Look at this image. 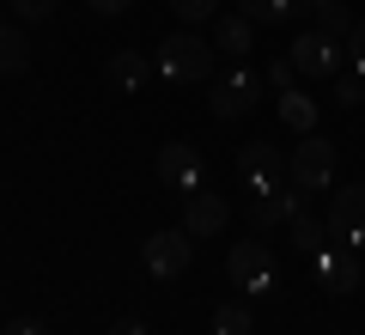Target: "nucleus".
<instances>
[{"label": "nucleus", "mask_w": 365, "mask_h": 335, "mask_svg": "<svg viewBox=\"0 0 365 335\" xmlns=\"http://www.w3.org/2000/svg\"><path fill=\"white\" fill-rule=\"evenodd\" d=\"M158 74L170 79V86H195V79L213 74V43L201 37L195 25H182L177 37L158 43Z\"/></svg>", "instance_id": "obj_1"}, {"label": "nucleus", "mask_w": 365, "mask_h": 335, "mask_svg": "<svg viewBox=\"0 0 365 335\" xmlns=\"http://www.w3.org/2000/svg\"><path fill=\"white\" fill-rule=\"evenodd\" d=\"M287 177H292V189H304V195L329 189V183H335V141L299 134V146H292V159H287Z\"/></svg>", "instance_id": "obj_2"}, {"label": "nucleus", "mask_w": 365, "mask_h": 335, "mask_svg": "<svg viewBox=\"0 0 365 335\" xmlns=\"http://www.w3.org/2000/svg\"><path fill=\"white\" fill-rule=\"evenodd\" d=\"M225 274L237 293H274V250L262 244V232H250V244H232Z\"/></svg>", "instance_id": "obj_3"}, {"label": "nucleus", "mask_w": 365, "mask_h": 335, "mask_svg": "<svg viewBox=\"0 0 365 335\" xmlns=\"http://www.w3.org/2000/svg\"><path fill=\"white\" fill-rule=\"evenodd\" d=\"M329 244L335 250H365V183H347V189L329 201Z\"/></svg>", "instance_id": "obj_4"}, {"label": "nucleus", "mask_w": 365, "mask_h": 335, "mask_svg": "<svg viewBox=\"0 0 365 335\" xmlns=\"http://www.w3.org/2000/svg\"><path fill=\"white\" fill-rule=\"evenodd\" d=\"M140 256H146V274H153V281H177V274L195 262V238L182 232V226H165V232L146 238Z\"/></svg>", "instance_id": "obj_5"}, {"label": "nucleus", "mask_w": 365, "mask_h": 335, "mask_svg": "<svg viewBox=\"0 0 365 335\" xmlns=\"http://www.w3.org/2000/svg\"><path fill=\"white\" fill-rule=\"evenodd\" d=\"M287 55H292V67H299L304 79H329V74H341V37H329V31H299Z\"/></svg>", "instance_id": "obj_6"}, {"label": "nucleus", "mask_w": 365, "mask_h": 335, "mask_svg": "<svg viewBox=\"0 0 365 335\" xmlns=\"http://www.w3.org/2000/svg\"><path fill=\"white\" fill-rule=\"evenodd\" d=\"M292 214H304V189H256L250 195V226L256 232H274V226H292Z\"/></svg>", "instance_id": "obj_7"}, {"label": "nucleus", "mask_w": 365, "mask_h": 335, "mask_svg": "<svg viewBox=\"0 0 365 335\" xmlns=\"http://www.w3.org/2000/svg\"><path fill=\"white\" fill-rule=\"evenodd\" d=\"M256 98H262V74L237 67L232 79H220V86H213V116H220V122H237V116H250V110H256Z\"/></svg>", "instance_id": "obj_8"}, {"label": "nucleus", "mask_w": 365, "mask_h": 335, "mask_svg": "<svg viewBox=\"0 0 365 335\" xmlns=\"http://www.w3.org/2000/svg\"><path fill=\"white\" fill-rule=\"evenodd\" d=\"M225 219H232V207H225L213 189H189V195H182V232H189V238L225 232Z\"/></svg>", "instance_id": "obj_9"}, {"label": "nucleus", "mask_w": 365, "mask_h": 335, "mask_svg": "<svg viewBox=\"0 0 365 335\" xmlns=\"http://www.w3.org/2000/svg\"><path fill=\"white\" fill-rule=\"evenodd\" d=\"M237 171H244V183H256V189H280V183H287V159L274 153L268 141L237 146Z\"/></svg>", "instance_id": "obj_10"}, {"label": "nucleus", "mask_w": 365, "mask_h": 335, "mask_svg": "<svg viewBox=\"0 0 365 335\" xmlns=\"http://www.w3.org/2000/svg\"><path fill=\"white\" fill-rule=\"evenodd\" d=\"M158 183H170V189H201V153L189 141H165L158 146Z\"/></svg>", "instance_id": "obj_11"}, {"label": "nucleus", "mask_w": 365, "mask_h": 335, "mask_svg": "<svg viewBox=\"0 0 365 335\" xmlns=\"http://www.w3.org/2000/svg\"><path fill=\"white\" fill-rule=\"evenodd\" d=\"M317 286H323V293H353V286H359V250H317Z\"/></svg>", "instance_id": "obj_12"}, {"label": "nucleus", "mask_w": 365, "mask_h": 335, "mask_svg": "<svg viewBox=\"0 0 365 335\" xmlns=\"http://www.w3.org/2000/svg\"><path fill=\"white\" fill-rule=\"evenodd\" d=\"M104 79L116 91H140L146 79H153V61H146L140 49H116V55H110V67H104Z\"/></svg>", "instance_id": "obj_13"}, {"label": "nucleus", "mask_w": 365, "mask_h": 335, "mask_svg": "<svg viewBox=\"0 0 365 335\" xmlns=\"http://www.w3.org/2000/svg\"><path fill=\"white\" fill-rule=\"evenodd\" d=\"M213 49H220V55H232V61H244V55L256 49V25H250L244 13L220 19V31H213Z\"/></svg>", "instance_id": "obj_14"}, {"label": "nucleus", "mask_w": 365, "mask_h": 335, "mask_svg": "<svg viewBox=\"0 0 365 335\" xmlns=\"http://www.w3.org/2000/svg\"><path fill=\"white\" fill-rule=\"evenodd\" d=\"M25 67H31L25 31H19V25H0V79H6V74H25Z\"/></svg>", "instance_id": "obj_15"}, {"label": "nucleus", "mask_w": 365, "mask_h": 335, "mask_svg": "<svg viewBox=\"0 0 365 335\" xmlns=\"http://www.w3.org/2000/svg\"><path fill=\"white\" fill-rule=\"evenodd\" d=\"M280 116H287V129H292V134H317V104L304 98L299 86L280 91Z\"/></svg>", "instance_id": "obj_16"}, {"label": "nucleus", "mask_w": 365, "mask_h": 335, "mask_svg": "<svg viewBox=\"0 0 365 335\" xmlns=\"http://www.w3.org/2000/svg\"><path fill=\"white\" fill-rule=\"evenodd\" d=\"M237 13H244L250 25H287V19L299 13V0H237Z\"/></svg>", "instance_id": "obj_17"}, {"label": "nucleus", "mask_w": 365, "mask_h": 335, "mask_svg": "<svg viewBox=\"0 0 365 335\" xmlns=\"http://www.w3.org/2000/svg\"><path fill=\"white\" fill-rule=\"evenodd\" d=\"M311 13H317V31H329V37H341V43H347V31L359 25V19L347 13V0H317Z\"/></svg>", "instance_id": "obj_18"}, {"label": "nucleus", "mask_w": 365, "mask_h": 335, "mask_svg": "<svg viewBox=\"0 0 365 335\" xmlns=\"http://www.w3.org/2000/svg\"><path fill=\"white\" fill-rule=\"evenodd\" d=\"M292 244H299V256H317V250H329V226L311 214H292Z\"/></svg>", "instance_id": "obj_19"}, {"label": "nucleus", "mask_w": 365, "mask_h": 335, "mask_svg": "<svg viewBox=\"0 0 365 335\" xmlns=\"http://www.w3.org/2000/svg\"><path fill=\"white\" fill-rule=\"evenodd\" d=\"M256 323H250L244 305H220V317H213V335H250Z\"/></svg>", "instance_id": "obj_20"}, {"label": "nucleus", "mask_w": 365, "mask_h": 335, "mask_svg": "<svg viewBox=\"0 0 365 335\" xmlns=\"http://www.w3.org/2000/svg\"><path fill=\"white\" fill-rule=\"evenodd\" d=\"M170 13H177L182 25H207V19L220 13V0H170Z\"/></svg>", "instance_id": "obj_21"}, {"label": "nucleus", "mask_w": 365, "mask_h": 335, "mask_svg": "<svg viewBox=\"0 0 365 335\" xmlns=\"http://www.w3.org/2000/svg\"><path fill=\"white\" fill-rule=\"evenodd\" d=\"M335 98H341V104L353 110V104L365 98V74H341V79H335Z\"/></svg>", "instance_id": "obj_22"}, {"label": "nucleus", "mask_w": 365, "mask_h": 335, "mask_svg": "<svg viewBox=\"0 0 365 335\" xmlns=\"http://www.w3.org/2000/svg\"><path fill=\"white\" fill-rule=\"evenodd\" d=\"M292 74H299V67H292V55L268 61V86H274V91H292Z\"/></svg>", "instance_id": "obj_23"}, {"label": "nucleus", "mask_w": 365, "mask_h": 335, "mask_svg": "<svg viewBox=\"0 0 365 335\" xmlns=\"http://www.w3.org/2000/svg\"><path fill=\"white\" fill-rule=\"evenodd\" d=\"M347 55H353V74H365V19L347 31Z\"/></svg>", "instance_id": "obj_24"}, {"label": "nucleus", "mask_w": 365, "mask_h": 335, "mask_svg": "<svg viewBox=\"0 0 365 335\" xmlns=\"http://www.w3.org/2000/svg\"><path fill=\"white\" fill-rule=\"evenodd\" d=\"M13 13H19V19H49L55 0H13Z\"/></svg>", "instance_id": "obj_25"}, {"label": "nucleus", "mask_w": 365, "mask_h": 335, "mask_svg": "<svg viewBox=\"0 0 365 335\" xmlns=\"http://www.w3.org/2000/svg\"><path fill=\"white\" fill-rule=\"evenodd\" d=\"M128 6H134V0H91V13H110V19L128 13Z\"/></svg>", "instance_id": "obj_26"}, {"label": "nucleus", "mask_w": 365, "mask_h": 335, "mask_svg": "<svg viewBox=\"0 0 365 335\" xmlns=\"http://www.w3.org/2000/svg\"><path fill=\"white\" fill-rule=\"evenodd\" d=\"M110 335H146V323H140V317H122V323H116Z\"/></svg>", "instance_id": "obj_27"}, {"label": "nucleus", "mask_w": 365, "mask_h": 335, "mask_svg": "<svg viewBox=\"0 0 365 335\" xmlns=\"http://www.w3.org/2000/svg\"><path fill=\"white\" fill-rule=\"evenodd\" d=\"M6 335H43L37 323H6Z\"/></svg>", "instance_id": "obj_28"}, {"label": "nucleus", "mask_w": 365, "mask_h": 335, "mask_svg": "<svg viewBox=\"0 0 365 335\" xmlns=\"http://www.w3.org/2000/svg\"><path fill=\"white\" fill-rule=\"evenodd\" d=\"M304 6H317V0H304Z\"/></svg>", "instance_id": "obj_29"}]
</instances>
